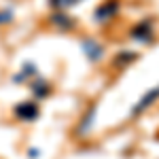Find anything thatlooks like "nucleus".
<instances>
[]
</instances>
